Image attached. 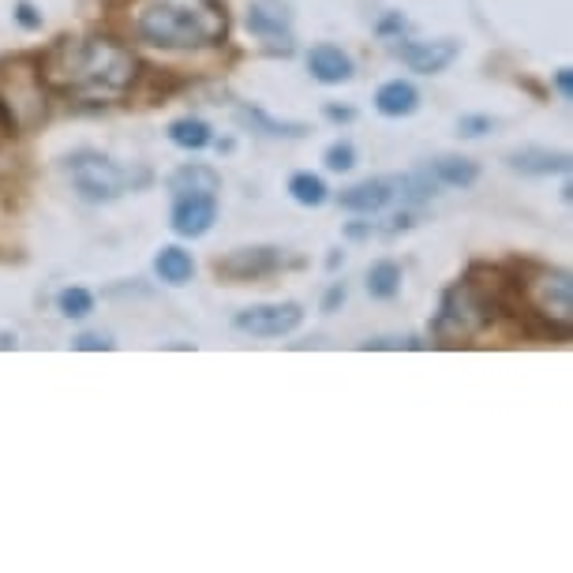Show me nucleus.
<instances>
[{
  "instance_id": "f257e3e1",
  "label": "nucleus",
  "mask_w": 573,
  "mask_h": 573,
  "mask_svg": "<svg viewBox=\"0 0 573 573\" xmlns=\"http://www.w3.org/2000/svg\"><path fill=\"white\" fill-rule=\"evenodd\" d=\"M42 79L53 90L83 94V98H113L135 87L139 64L132 49L113 38H57L45 49Z\"/></svg>"
},
{
  "instance_id": "f03ea898",
  "label": "nucleus",
  "mask_w": 573,
  "mask_h": 573,
  "mask_svg": "<svg viewBox=\"0 0 573 573\" xmlns=\"http://www.w3.org/2000/svg\"><path fill=\"white\" fill-rule=\"evenodd\" d=\"M128 30L154 49H210L229 38L218 0H128Z\"/></svg>"
},
{
  "instance_id": "7ed1b4c3",
  "label": "nucleus",
  "mask_w": 573,
  "mask_h": 573,
  "mask_svg": "<svg viewBox=\"0 0 573 573\" xmlns=\"http://www.w3.org/2000/svg\"><path fill=\"white\" fill-rule=\"evenodd\" d=\"M64 169H68L75 191L87 203H113L124 191L147 188L150 180H154L147 165H120L113 158H105L102 150H87V147L68 154Z\"/></svg>"
},
{
  "instance_id": "20e7f679",
  "label": "nucleus",
  "mask_w": 573,
  "mask_h": 573,
  "mask_svg": "<svg viewBox=\"0 0 573 573\" xmlns=\"http://www.w3.org/2000/svg\"><path fill=\"white\" fill-rule=\"evenodd\" d=\"M0 105L19 132H34L49 120V94H45L42 60L19 53L0 60Z\"/></svg>"
},
{
  "instance_id": "39448f33",
  "label": "nucleus",
  "mask_w": 573,
  "mask_h": 573,
  "mask_svg": "<svg viewBox=\"0 0 573 573\" xmlns=\"http://www.w3.org/2000/svg\"><path fill=\"white\" fill-rule=\"evenodd\" d=\"M514 278L521 285L525 308L540 315L544 323L573 330V278L562 266H540V263H514Z\"/></svg>"
},
{
  "instance_id": "423d86ee",
  "label": "nucleus",
  "mask_w": 573,
  "mask_h": 573,
  "mask_svg": "<svg viewBox=\"0 0 573 573\" xmlns=\"http://www.w3.org/2000/svg\"><path fill=\"white\" fill-rule=\"evenodd\" d=\"M244 27L270 53H281V57L293 53V12H289V4H281V0H251Z\"/></svg>"
},
{
  "instance_id": "0eeeda50",
  "label": "nucleus",
  "mask_w": 573,
  "mask_h": 573,
  "mask_svg": "<svg viewBox=\"0 0 573 573\" xmlns=\"http://www.w3.org/2000/svg\"><path fill=\"white\" fill-rule=\"evenodd\" d=\"M304 323V308L296 300H285V304H255V308L236 311L233 326L240 334H251V338H285L293 334L296 326Z\"/></svg>"
},
{
  "instance_id": "6e6552de",
  "label": "nucleus",
  "mask_w": 573,
  "mask_h": 573,
  "mask_svg": "<svg viewBox=\"0 0 573 573\" xmlns=\"http://www.w3.org/2000/svg\"><path fill=\"white\" fill-rule=\"evenodd\" d=\"M218 221V195L210 191H188V195H173V233L184 236V240H199L214 229Z\"/></svg>"
},
{
  "instance_id": "1a4fd4ad",
  "label": "nucleus",
  "mask_w": 573,
  "mask_h": 573,
  "mask_svg": "<svg viewBox=\"0 0 573 573\" xmlns=\"http://www.w3.org/2000/svg\"><path fill=\"white\" fill-rule=\"evenodd\" d=\"M281 263H285L281 248H270V244H263V248H236L214 263V274L225 281H255L266 278V274H278Z\"/></svg>"
},
{
  "instance_id": "9d476101",
  "label": "nucleus",
  "mask_w": 573,
  "mask_h": 573,
  "mask_svg": "<svg viewBox=\"0 0 573 573\" xmlns=\"http://www.w3.org/2000/svg\"><path fill=\"white\" fill-rule=\"evenodd\" d=\"M390 53H394L409 72L439 75L457 60L461 45H457L454 38H435V42H401V38H397V45H390Z\"/></svg>"
},
{
  "instance_id": "9b49d317",
  "label": "nucleus",
  "mask_w": 573,
  "mask_h": 573,
  "mask_svg": "<svg viewBox=\"0 0 573 573\" xmlns=\"http://www.w3.org/2000/svg\"><path fill=\"white\" fill-rule=\"evenodd\" d=\"M308 72L311 79H319L323 87H341V83L353 79V57H349L341 45L319 42V45H311V53H308Z\"/></svg>"
},
{
  "instance_id": "f8f14e48",
  "label": "nucleus",
  "mask_w": 573,
  "mask_h": 573,
  "mask_svg": "<svg viewBox=\"0 0 573 573\" xmlns=\"http://www.w3.org/2000/svg\"><path fill=\"white\" fill-rule=\"evenodd\" d=\"M394 203V180L375 177V180H360L353 188H345L338 195V206L349 214H379Z\"/></svg>"
},
{
  "instance_id": "ddd939ff",
  "label": "nucleus",
  "mask_w": 573,
  "mask_h": 573,
  "mask_svg": "<svg viewBox=\"0 0 573 573\" xmlns=\"http://www.w3.org/2000/svg\"><path fill=\"white\" fill-rule=\"evenodd\" d=\"M506 165L521 177H559V173H570V154L547 147H521L506 154Z\"/></svg>"
},
{
  "instance_id": "4468645a",
  "label": "nucleus",
  "mask_w": 573,
  "mask_h": 573,
  "mask_svg": "<svg viewBox=\"0 0 573 573\" xmlns=\"http://www.w3.org/2000/svg\"><path fill=\"white\" fill-rule=\"evenodd\" d=\"M375 109L390 120L412 117L420 109V90L412 87L409 79H390V83H382L375 90Z\"/></svg>"
},
{
  "instance_id": "2eb2a0df",
  "label": "nucleus",
  "mask_w": 573,
  "mask_h": 573,
  "mask_svg": "<svg viewBox=\"0 0 573 573\" xmlns=\"http://www.w3.org/2000/svg\"><path fill=\"white\" fill-rule=\"evenodd\" d=\"M236 124H244V128L259 135H270V139H304L311 132L304 120H278L263 113V109H248V105L236 109Z\"/></svg>"
},
{
  "instance_id": "dca6fc26",
  "label": "nucleus",
  "mask_w": 573,
  "mask_h": 573,
  "mask_svg": "<svg viewBox=\"0 0 573 573\" xmlns=\"http://www.w3.org/2000/svg\"><path fill=\"white\" fill-rule=\"evenodd\" d=\"M427 173L446 188H472L480 180V165L472 158H461V154H442V158L427 165Z\"/></svg>"
},
{
  "instance_id": "f3484780",
  "label": "nucleus",
  "mask_w": 573,
  "mask_h": 573,
  "mask_svg": "<svg viewBox=\"0 0 573 573\" xmlns=\"http://www.w3.org/2000/svg\"><path fill=\"white\" fill-rule=\"evenodd\" d=\"M169 191H173V195H188V191H210V195H218L221 177H218V169H210V165L188 162L169 177Z\"/></svg>"
},
{
  "instance_id": "a211bd4d",
  "label": "nucleus",
  "mask_w": 573,
  "mask_h": 573,
  "mask_svg": "<svg viewBox=\"0 0 573 573\" xmlns=\"http://www.w3.org/2000/svg\"><path fill=\"white\" fill-rule=\"evenodd\" d=\"M169 143L195 154V150H206L214 143V132H210V124L203 117H177L169 124Z\"/></svg>"
},
{
  "instance_id": "6ab92c4d",
  "label": "nucleus",
  "mask_w": 573,
  "mask_h": 573,
  "mask_svg": "<svg viewBox=\"0 0 573 573\" xmlns=\"http://www.w3.org/2000/svg\"><path fill=\"white\" fill-rule=\"evenodd\" d=\"M154 270H158V278L165 285H188L191 274H195V263H191V255L184 248L169 244V248H162L154 255Z\"/></svg>"
},
{
  "instance_id": "aec40b11",
  "label": "nucleus",
  "mask_w": 573,
  "mask_h": 573,
  "mask_svg": "<svg viewBox=\"0 0 573 573\" xmlns=\"http://www.w3.org/2000/svg\"><path fill=\"white\" fill-rule=\"evenodd\" d=\"M368 296L371 300H394L401 293V266L394 259H379V263L368 270Z\"/></svg>"
},
{
  "instance_id": "412c9836",
  "label": "nucleus",
  "mask_w": 573,
  "mask_h": 573,
  "mask_svg": "<svg viewBox=\"0 0 573 573\" xmlns=\"http://www.w3.org/2000/svg\"><path fill=\"white\" fill-rule=\"evenodd\" d=\"M289 195H293L300 206H323L330 199V188H326V180L319 173H293L289 177Z\"/></svg>"
},
{
  "instance_id": "4be33fe9",
  "label": "nucleus",
  "mask_w": 573,
  "mask_h": 573,
  "mask_svg": "<svg viewBox=\"0 0 573 573\" xmlns=\"http://www.w3.org/2000/svg\"><path fill=\"white\" fill-rule=\"evenodd\" d=\"M439 188V180L431 173H405V177H394V195H401L405 203H427Z\"/></svg>"
},
{
  "instance_id": "5701e85b",
  "label": "nucleus",
  "mask_w": 573,
  "mask_h": 573,
  "mask_svg": "<svg viewBox=\"0 0 573 573\" xmlns=\"http://www.w3.org/2000/svg\"><path fill=\"white\" fill-rule=\"evenodd\" d=\"M57 311L64 319H87L94 311V293L83 289V285H68V289L57 293Z\"/></svg>"
},
{
  "instance_id": "b1692460",
  "label": "nucleus",
  "mask_w": 573,
  "mask_h": 573,
  "mask_svg": "<svg viewBox=\"0 0 573 573\" xmlns=\"http://www.w3.org/2000/svg\"><path fill=\"white\" fill-rule=\"evenodd\" d=\"M323 162L330 173H349L356 165V147L349 143V139H338V143H330L323 154Z\"/></svg>"
},
{
  "instance_id": "393cba45",
  "label": "nucleus",
  "mask_w": 573,
  "mask_h": 573,
  "mask_svg": "<svg viewBox=\"0 0 573 573\" xmlns=\"http://www.w3.org/2000/svg\"><path fill=\"white\" fill-rule=\"evenodd\" d=\"M491 128H495V120L484 117V113H480V117H461V120H457V135H461V139H480V135H487Z\"/></svg>"
},
{
  "instance_id": "a878e982",
  "label": "nucleus",
  "mask_w": 573,
  "mask_h": 573,
  "mask_svg": "<svg viewBox=\"0 0 573 573\" xmlns=\"http://www.w3.org/2000/svg\"><path fill=\"white\" fill-rule=\"evenodd\" d=\"M15 23L23 30H42V12H38L30 0H19V4H15Z\"/></svg>"
},
{
  "instance_id": "bb28decb",
  "label": "nucleus",
  "mask_w": 573,
  "mask_h": 573,
  "mask_svg": "<svg viewBox=\"0 0 573 573\" xmlns=\"http://www.w3.org/2000/svg\"><path fill=\"white\" fill-rule=\"evenodd\" d=\"M75 349H79V353H109L113 341L105 338V334H79V338H75Z\"/></svg>"
},
{
  "instance_id": "cd10ccee",
  "label": "nucleus",
  "mask_w": 573,
  "mask_h": 573,
  "mask_svg": "<svg viewBox=\"0 0 573 573\" xmlns=\"http://www.w3.org/2000/svg\"><path fill=\"white\" fill-rule=\"evenodd\" d=\"M323 117L330 120V124H353V120H356V109H353V105L326 102V105H323Z\"/></svg>"
},
{
  "instance_id": "c85d7f7f",
  "label": "nucleus",
  "mask_w": 573,
  "mask_h": 573,
  "mask_svg": "<svg viewBox=\"0 0 573 573\" xmlns=\"http://www.w3.org/2000/svg\"><path fill=\"white\" fill-rule=\"evenodd\" d=\"M345 285H341V281H334V285H330V289H326V296H323V311L326 315H334V311L341 308V304H345Z\"/></svg>"
},
{
  "instance_id": "c756f323",
  "label": "nucleus",
  "mask_w": 573,
  "mask_h": 573,
  "mask_svg": "<svg viewBox=\"0 0 573 573\" xmlns=\"http://www.w3.org/2000/svg\"><path fill=\"white\" fill-rule=\"evenodd\" d=\"M401 30H405V15H401V12H390V15H386V19L379 23V34H382V38H390V34H397V38H401Z\"/></svg>"
},
{
  "instance_id": "7c9ffc66",
  "label": "nucleus",
  "mask_w": 573,
  "mask_h": 573,
  "mask_svg": "<svg viewBox=\"0 0 573 573\" xmlns=\"http://www.w3.org/2000/svg\"><path fill=\"white\" fill-rule=\"evenodd\" d=\"M555 87H559V94L570 102L573 98V72L570 68H559V72H555Z\"/></svg>"
},
{
  "instance_id": "2f4dec72",
  "label": "nucleus",
  "mask_w": 573,
  "mask_h": 573,
  "mask_svg": "<svg viewBox=\"0 0 573 573\" xmlns=\"http://www.w3.org/2000/svg\"><path fill=\"white\" fill-rule=\"evenodd\" d=\"M371 233H375V225H371V221H360V225H349V229H345L349 240H368Z\"/></svg>"
},
{
  "instance_id": "473e14b6",
  "label": "nucleus",
  "mask_w": 573,
  "mask_h": 573,
  "mask_svg": "<svg viewBox=\"0 0 573 573\" xmlns=\"http://www.w3.org/2000/svg\"><path fill=\"white\" fill-rule=\"evenodd\" d=\"M405 341H394V338H379V341H364V349H401Z\"/></svg>"
},
{
  "instance_id": "72a5a7b5",
  "label": "nucleus",
  "mask_w": 573,
  "mask_h": 573,
  "mask_svg": "<svg viewBox=\"0 0 573 573\" xmlns=\"http://www.w3.org/2000/svg\"><path fill=\"white\" fill-rule=\"evenodd\" d=\"M0 349H15V334H0Z\"/></svg>"
},
{
  "instance_id": "f704fd0d",
  "label": "nucleus",
  "mask_w": 573,
  "mask_h": 573,
  "mask_svg": "<svg viewBox=\"0 0 573 573\" xmlns=\"http://www.w3.org/2000/svg\"><path fill=\"white\" fill-rule=\"evenodd\" d=\"M233 147H236L233 139H218V154H229V150H233Z\"/></svg>"
},
{
  "instance_id": "c9c22d12",
  "label": "nucleus",
  "mask_w": 573,
  "mask_h": 573,
  "mask_svg": "<svg viewBox=\"0 0 573 573\" xmlns=\"http://www.w3.org/2000/svg\"><path fill=\"white\" fill-rule=\"evenodd\" d=\"M326 266H330V270H338V266H341V251H334V255L326 259Z\"/></svg>"
}]
</instances>
